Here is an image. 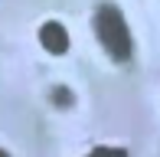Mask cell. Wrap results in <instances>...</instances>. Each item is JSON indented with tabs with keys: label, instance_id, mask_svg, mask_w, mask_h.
<instances>
[{
	"label": "cell",
	"instance_id": "1",
	"mask_svg": "<svg viewBox=\"0 0 160 157\" xmlns=\"http://www.w3.org/2000/svg\"><path fill=\"white\" fill-rule=\"evenodd\" d=\"M92 30H95L98 46L114 62H131V56H134V36H131L128 17L121 13L118 3H98L95 17H92Z\"/></svg>",
	"mask_w": 160,
	"mask_h": 157
},
{
	"label": "cell",
	"instance_id": "2",
	"mask_svg": "<svg viewBox=\"0 0 160 157\" xmlns=\"http://www.w3.org/2000/svg\"><path fill=\"white\" fill-rule=\"evenodd\" d=\"M39 46L46 49L49 56H65V53H69V46H72L69 30H65L59 20H46V23L39 26Z\"/></svg>",
	"mask_w": 160,
	"mask_h": 157
},
{
	"label": "cell",
	"instance_id": "3",
	"mask_svg": "<svg viewBox=\"0 0 160 157\" xmlns=\"http://www.w3.org/2000/svg\"><path fill=\"white\" fill-rule=\"evenodd\" d=\"M82 157H128V147H114V144H101V147H92L88 154Z\"/></svg>",
	"mask_w": 160,
	"mask_h": 157
},
{
	"label": "cell",
	"instance_id": "4",
	"mask_svg": "<svg viewBox=\"0 0 160 157\" xmlns=\"http://www.w3.org/2000/svg\"><path fill=\"white\" fill-rule=\"evenodd\" d=\"M0 157H10V151H7V147H0Z\"/></svg>",
	"mask_w": 160,
	"mask_h": 157
}]
</instances>
